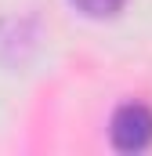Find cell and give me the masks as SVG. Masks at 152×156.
<instances>
[{
    "mask_svg": "<svg viewBox=\"0 0 152 156\" xmlns=\"http://www.w3.org/2000/svg\"><path fill=\"white\" fill-rule=\"evenodd\" d=\"M109 138L119 153H141L152 145V109L141 102H127L112 113Z\"/></svg>",
    "mask_w": 152,
    "mask_h": 156,
    "instance_id": "obj_1",
    "label": "cell"
},
{
    "mask_svg": "<svg viewBox=\"0 0 152 156\" xmlns=\"http://www.w3.org/2000/svg\"><path fill=\"white\" fill-rule=\"evenodd\" d=\"M76 11H83V15H91V18H109V15H116L127 0H69Z\"/></svg>",
    "mask_w": 152,
    "mask_h": 156,
    "instance_id": "obj_2",
    "label": "cell"
}]
</instances>
